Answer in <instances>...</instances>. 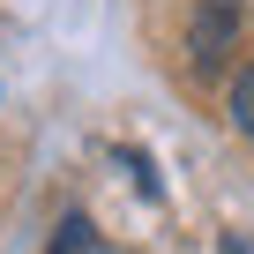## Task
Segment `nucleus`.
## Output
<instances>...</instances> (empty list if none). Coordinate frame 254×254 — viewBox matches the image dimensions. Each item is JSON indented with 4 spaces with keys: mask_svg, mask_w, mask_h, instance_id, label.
Listing matches in <instances>:
<instances>
[{
    "mask_svg": "<svg viewBox=\"0 0 254 254\" xmlns=\"http://www.w3.org/2000/svg\"><path fill=\"white\" fill-rule=\"evenodd\" d=\"M239 15H247V0H194V23H187V60H194V75L224 67V53L239 45Z\"/></svg>",
    "mask_w": 254,
    "mask_h": 254,
    "instance_id": "nucleus-1",
    "label": "nucleus"
},
{
    "mask_svg": "<svg viewBox=\"0 0 254 254\" xmlns=\"http://www.w3.org/2000/svg\"><path fill=\"white\" fill-rule=\"evenodd\" d=\"M45 254H97L90 217H60V232H53V247H45Z\"/></svg>",
    "mask_w": 254,
    "mask_h": 254,
    "instance_id": "nucleus-2",
    "label": "nucleus"
},
{
    "mask_svg": "<svg viewBox=\"0 0 254 254\" xmlns=\"http://www.w3.org/2000/svg\"><path fill=\"white\" fill-rule=\"evenodd\" d=\"M232 127H239V135H254V67L232 75Z\"/></svg>",
    "mask_w": 254,
    "mask_h": 254,
    "instance_id": "nucleus-3",
    "label": "nucleus"
},
{
    "mask_svg": "<svg viewBox=\"0 0 254 254\" xmlns=\"http://www.w3.org/2000/svg\"><path fill=\"white\" fill-rule=\"evenodd\" d=\"M217 254H254V239H247V232H224V247H217Z\"/></svg>",
    "mask_w": 254,
    "mask_h": 254,
    "instance_id": "nucleus-4",
    "label": "nucleus"
}]
</instances>
